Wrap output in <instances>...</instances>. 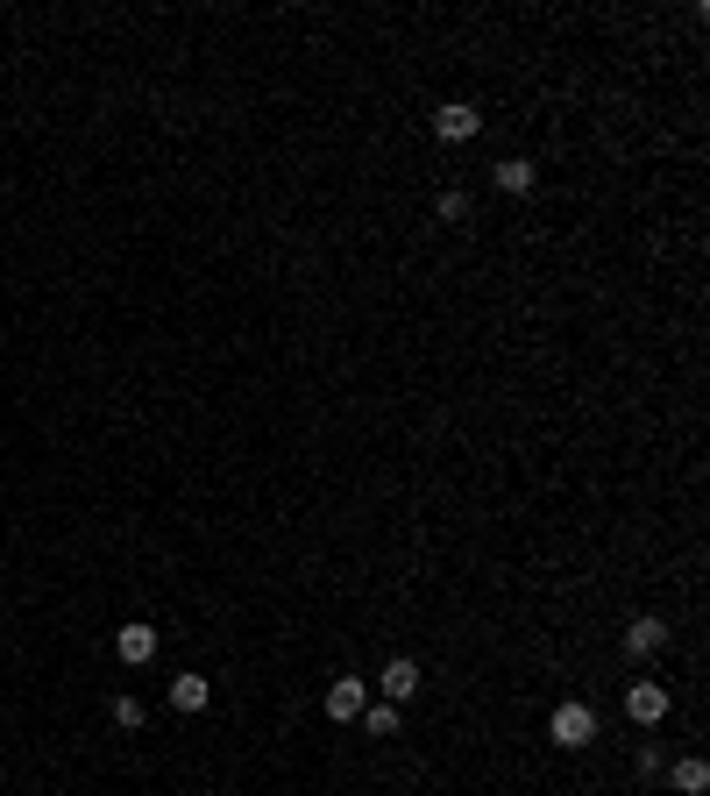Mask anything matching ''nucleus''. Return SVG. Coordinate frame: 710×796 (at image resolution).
I'll use <instances>...</instances> for the list:
<instances>
[{"label":"nucleus","mask_w":710,"mask_h":796,"mask_svg":"<svg viewBox=\"0 0 710 796\" xmlns=\"http://www.w3.org/2000/svg\"><path fill=\"white\" fill-rule=\"evenodd\" d=\"M171 704H178V711H206V704H214V683H206V675H178Z\"/></svg>","instance_id":"6"},{"label":"nucleus","mask_w":710,"mask_h":796,"mask_svg":"<svg viewBox=\"0 0 710 796\" xmlns=\"http://www.w3.org/2000/svg\"><path fill=\"white\" fill-rule=\"evenodd\" d=\"M362 711H370L362 675H335V683H327V718H341V726H349V718H362Z\"/></svg>","instance_id":"2"},{"label":"nucleus","mask_w":710,"mask_h":796,"mask_svg":"<svg viewBox=\"0 0 710 796\" xmlns=\"http://www.w3.org/2000/svg\"><path fill=\"white\" fill-rule=\"evenodd\" d=\"M497 186H505V192H533V164H526V157H505V164H497Z\"/></svg>","instance_id":"9"},{"label":"nucleus","mask_w":710,"mask_h":796,"mask_svg":"<svg viewBox=\"0 0 710 796\" xmlns=\"http://www.w3.org/2000/svg\"><path fill=\"white\" fill-rule=\"evenodd\" d=\"M626 648L632 654H661V648H668V626H661V619H632L626 626Z\"/></svg>","instance_id":"7"},{"label":"nucleus","mask_w":710,"mask_h":796,"mask_svg":"<svg viewBox=\"0 0 710 796\" xmlns=\"http://www.w3.org/2000/svg\"><path fill=\"white\" fill-rule=\"evenodd\" d=\"M476 128H483V114L470 108V100H448V108L433 114V135H441V143H470Z\"/></svg>","instance_id":"3"},{"label":"nucleus","mask_w":710,"mask_h":796,"mask_svg":"<svg viewBox=\"0 0 710 796\" xmlns=\"http://www.w3.org/2000/svg\"><path fill=\"white\" fill-rule=\"evenodd\" d=\"M710 783V769H703V761H675V789H683V796H697Z\"/></svg>","instance_id":"11"},{"label":"nucleus","mask_w":710,"mask_h":796,"mask_svg":"<svg viewBox=\"0 0 710 796\" xmlns=\"http://www.w3.org/2000/svg\"><path fill=\"white\" fill-rule=\"evenodd\" d=\"M626 711L640 718V726H661V718H668V690H661V683H632L626 690Z\"/></svg>","instance_id":"4"},{"label":"nucleus","mask_w":710,"mask_h":796,"mask_svg":"<svg viewBox=\"0 0 710 796\" xmlns=\"http://www.w3.org/2000/svg\"><path fill=\"white\" fill-rule=\"evenodd\" d=\"M114 726H128V732H135V726H143V704L121 697V704H114Z\"/></svg>","instance_id":"12"},{"label":"nucleus","mask_w":710,"mask_h":796,"mask_svg":"<svg viewBox=\"0 0 710 796\" xmlns=\"http://www.w3.org/2000/svg\"><path fill=\"white\" fill-rule=\"evenodd\" d=\"M114 654H121V662H157V626H121Z\"/></svg>","instance_id":"5"},{"label":"nucleus","mask_w":710,"mask_h":796,"mask_svg":"<svg viewBox=\"0 0 710 796\" xmlns=\"http://www.w3.org/2000/svg\"><path fill=\"white\" fill-rule=\"evenodd\" d=\"M548 740H554V747H568V754H576V747H590V740H597V711H590V704H554Z\"/></svg>","instance_id":"1"},{"label":"nucleus","mask_w":710,"mask_h":796,"mask_svg":"<svg viewBox=\"0 0 710 796\" xmlns=\"http://www.w3.org/2000/svg\"><path fill=\"white\" fill-rule=\"evenodd\" d=\"M419 690V669L413 662H384V704H405Z\"/></svg>","instance_id":"8"},{"label":"nucleus","mask_w":710,"mask_h":796,"mask_svg":"<svg viewBox=\"0 0 710 796\" xmlns=\"http://www.w3.org/2000/svg\"><path fill=\"white\" fill-rule=\"evenodd\" d=\"M362 726H370L376 740H391V732H398V704H370V711H362Z\"/></svg>","instance_id":"10"}]
</instances>
